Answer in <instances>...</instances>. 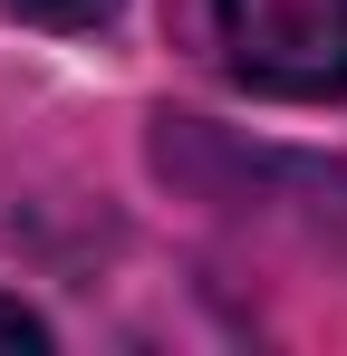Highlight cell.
Segmentation results:
<instances>
[{
	"mask_svg": "<svg viewBox=\"0 0 347 356\" xmlns=\"http://www.w3.org/2000/svg\"><path fill=\"white\" fill-rule=\"evenodd\" d=\"M213 39L241 87L328 106L347 97V0H213Z\"/></svg>",
	"mask_w": 347,
	"mask_h": 356,
	"instance_id": "6da1fadb",
	"label": "cell"
},
{
	"mask_svg": "<svg viewBox=\"0 0 347 356\" xmlns=\"http://www.w3.org/2000/svg\"><path fill=\"white\" fill-rule=\"evenodd\" d=\"M10 19H29V29H107L116 0H0Z\"/></svg>",
	"mask_w": 347,
	"mask_h": 356,
	"instance_id": "7a4b0ae2",
	"label": "cell"
},
{
	"mask_svg": "<svg viewBox=\"0 0 347 356\" xmlns=\"http://www.w3.org/2000/svg\"><path fill=\"white\" fill-rule=\"evenodd\" d=\"M0 347H49V318L20 308V298H0Z\"/></svg>",
	"mask_w": 347,
	"mask_h": 356,
	"instance_id": "3957f363",
	"label": "cell"
}]
</instances>
